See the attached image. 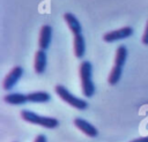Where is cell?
Returning <instances> with one entry per match:
<instances>
[{
    "label": "cell",
    "instance_id": "7c38bea8",
    "mask_svg": "<svg viewBox=\"0 0 148 142\" xmlns=\"http://www.w3.org/2000/svg\"><path fill=\"white\" fill-rule=\"evenodd\" d=\"M28 102L31 103H46L51 99V95L45 91H35L27 95Z\"/></svg>",
    "mask_w": 148,
    "mask_h": 142
},
{
    "label": "cell",
    "instance_id": "5b68a950",
    "mask_svg": "<svg viewBox=\"0 0 148 142\" xmlns=\"http://www.w3.org/2000/svg\"><path fill=\"white\" fill-rule=\"evenodd\" d=\"M23 75V68L21 66H15L5 77L3 80V89L5 90H10L15 87V84L20 81V79Z\"/></svg>",
    "mask_w": 148,
    "mask_h": 142
},
{
    "label": "cell",
    "instance_id": "8992f818",
    "mask_svg": "<svg viewBox=\"0 0 148 142\" xmlns=\"http://www.w3.org/2000/svg\"><path fill=\"white\" fill-rule=\"evenodd\" d=\"M51 39H52V27L49 24H45L42 27L39 32V40H38L39 48L46 51L51 44Z\"/></svg>",
    "mask_w": 148,
    "mask_h": 142
},
{
    "label": "cell",
    "instance_id": "30bf717a",
    "mask_svg": "<svg viewBox=\"0 0 148 142\" xmlns=\"http://www.w3.org/2000/svg\"><path fill=\"white\" fill-rule=\"evenodd\" d=\"M74 54L76 58L81 59L83 58L84 53H86V40H84V37L83 35H77V36H74Z\"/></svg>",
    "mask_w": 148,
    "mask_h": 142
},
{
    "label": "cell",
    "instance_id": "4fadbf2b",
    "mask_svg": "<svg viewBox=\"0 0 148 142\" xmlns=\"http://www.w3.org/2000/svg\"><path fill=\"white\" fill-rule=\"evenodd\" d=\"M127 58V48L124 45L118 46L117 52H116V58H114V66L118 67H124Z\"/></svg>",
    "mask_w": 148,
    "mask_h": 142
},
{
    "label": "cell",
    "instance_id": "e0dca14e",
    "mask_svg": "<svg viewBox=\"0 0 148 142\" xmlns=\"http://www.w3.org/2000/svg\"><path fill=\"white\" fill-rule=\"evenodd\" d=\"M131 142H148V136H143V137H139V139H134Z\"/></svg>",
    "mask_w": 148,
    "mask_h": 142
},
{
    "label": "cell",
    "instance_id": "9c48e42d",
    "mask_svg": "<svg viewBox=\"0 0 148 142\" xmlns=\"http://www.w3.org/2000/svg\"><path fill=\"white\" fill-rule=\"evenodd\" d=\"M64 18L68 25V28L71 29V31L73 32L74 36H77V35H82V27L79 22V20L75 17L74 14L72 13H66L64 15Z\"/></svg>",
    "mask_w": 148,
    "mask_h": 142
},
{
    "label": "cell",
    "instance_id": "6da1fadb",
    "mask_svg": "<svg viewBox=\"0 0 148 142\" xmlns=\"http://www.w3.org/2000/svg\"><path fill=\"white\" fill-rule=\"evenodd\" d=\"M80 79L82 92L86 97H92L95 94V84L92 81V66L90 61H82L80 65Z\"/></svg>",
    "mask_w": 148,
    "mask_h": 142
},
{
    "label": "cell",
    "instance_id": "8fae6325",
    "mask_svg": "<svg viewBox=\"0 0 148 142\" xmlns=\"http://www.w3.org/2000/svg\"><path fill=\"white\" fill-rule=\"evenodd\" d=\"M3 100L7 104H10V105H22V104H25L28 102V97L24 94L13 92V94L6 95L3 97Z\"/></svg>",
    "mask_w": 148,
    "mask_h": 142
},
{
    "label": "cell",
    "instance_id": "52a82bcc",
    "mask_svg": "<svg viewBox=\"0 0 148 142\" xmlns=\"http://www.w3.org/2000/svg\"><path fill=\"white\" fill-rule=\"evenodd\" d=\"M74 125L81 130L86 135L90 136V137H96L98 135V130L95 126H92L90 122H88L87 120L82 119V118H75L74 119Z\"/></svg>",
    "mask_w": 148,
    "mask_h": 142
},
{
    "label": "cell",
    "instance_id": "277c9868",
    "mask_svg": "<svg viewBox=\"0 0 148 142\" xmlns=\"http://www.w3.org/2000/svg\"><path fill=\"white\" fill-rule=\"evenodd\" d=\"M133 35V29L131 27H124L120 28L118 30H113V31H109L103 36V39L106 43H112V42H117V40H121L125 38H128Z\"/></svg>",
    "mask_w": 148,
    "mask_h": 142
},
{
    "label": "cell",
    "instance_id": "9a60e30c",
    "mask_svg": "<svg viewBox=\"0 0 148 142\" xmlns=\"http://www.w3.org/2000/svg\"><path fill=\"white\" fill-rule=\"evenodd\" d=\"M142 43L145 45H148V22H147V25H146V30L143 32V36H142Z\"/></svg>",
    "mask_w": 148,
    "mask_h": 142
},
{
    "label": "cell",
    "instance_id": "ba28073f",
    "mask_svg": "<svg viewBox=\"0 0 148 142\" xmlns=\"http://www.w3.org/2000/svg\"><path fill=\"white\" fill-rule=\"evenodd\" d=\"M46 63H47V57H46V52L44 50H38L35 54V72L37 74H43L45 72L46 68Z\"/></svg>",
    "mask_w": 148,
    "mask_h": 142
},
{
    "label": "cell",
    "instance_id": "7a4b0ae2",
    "mask_svg": "<svg viewBox=\"0 0 148 142\" xmlns=\"http://www.w3.org/2000/svg\"><path fill=\"white\" fill-rule=\"evenodd\" d=\"M21 117L27 122L38 125V126H42V127H45V128H49V129H53V128L59 126V121L56 118L39 115V114H37L32 111H29V110H22L21 111Z\"/></svg>",
    "mask_w": 148,
    "mask_h": 142
},
{
    "label": "cell",
    "instance_id": "3957f363",
    "mask_svg": "<svg viewBox=\"0 0 148 142\" xmlns=\"http://www.w3.org/2000/svg\"><path fill=\"white\" fill-rule=\"evenodd\" d=\"M54 90H56L57 95H58L64 102H66V103L69 104L71 106L75 107L76 110H86V109L88 107V103H87L86 100H83V99H81V98L74 96L73 94H71L69 90H68L67 88H65L64 85L58 84V85H56Z\"/></svg>",
    "mask_w": 148,
    "mask_h": 142
},
{
    "label": "cell",
    "instance_id": "5bb4252c",
    "mask_svg": "<svg viewBox=\"0 0 148 142\" xmlns=\"http://www.w3.org/2000/svg\"><path fill=\"white\" fill-rule=\"evenodd\" d=\"M121 74H123V67H118V66H113L110 74H109V79H108V82L109 84L111 85H114L119 82L120 77H121Z\"/></svg>",
    "mask_w": 148,
    "mask_h": 142
},
{
    "label": "cell",
    "instance_id": "2e32d148",
    "mask_svg": "<svg viewBox=\"0 0 148 142\" xmlns=\"http://www.w3.org/2000/svg\"><path fill=\"white\" fill-rule=\"evenodd\" d=\"M35 142H47V139L44 134H39L36 139H35Z\"/></svg>",
    "mask_w": 148,
    "mask_h": 142
}]
</instances>
